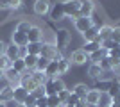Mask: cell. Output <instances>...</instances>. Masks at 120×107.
I'll use <instances>...</instances> for the list:
<instances>
[{
	"mask_svg": "<svg viewBox=\"0 0 120 107\" xmlns=\"http://www.w3.org/2000/svg\"><path fill=\"white\" fill-rule=\"evenodd\" d=\"M115 43H120V27H113V31H111V38Z\"/></svg>",
	"mask_w": 120,
	"mask_h": 107,
	"instance_id": "obj_39",
	"label": "cell"
},
{
	"mask_svg": "<svg viewBox=\"0 0 120 107\" xmlns=\"http://www.w3.org/2000/svg\"><path fill=\"white\" fill-rule=\"evenodd\" d=\"M13 70L15 71H18V73H20V75H23L25 71H27V66H25V62H23V59H22V57H18V59H15V61H13Z\"/></svg>",
	"mask_w": 120,
	"mask_h": 107,
	"instance_id": "obj_21",
	"label": "cell"
},
{
	"mask_svg": "<svg viewBox=\"0 0 120 107\" xmlns=\"http://www.w3.org/2000/svg\"><path fill=\"white\" fill-rule=\"evenodd\" d=\"M81 2L82 0H65L63 4H65V14L70 16V18H74V20H77V18H81Z\"/></svg>",
	"mask_w": 120,
	"mask_h": 107,
	"instance_id": "obj_3",
	"label": "cell"
},
{
	"mask_svg": "<svg viewBox=\"0 0 120 107\" xmlns=\"http://www.w3.org/2000/svg\"><path fill=\"white\" fill-rule=\"evenodd\" d=\"M99 66H100V70H102V71L113 70V64H111V57H109V55L102 57V59H100V62H99Z\"/></svg>",
	"mask_w": 120,
	"mask_h": 107,
	"instance_id": "obj_29",
	"label": "cell"
},
{
	"mask_svg": "<svg viewBox=\"0 0 120 107\" xmlns=\"http://www.w3.org/2000/svg\"><path fill=\"white\" fill-rule=\"evenodd\" d=\"M88 91H90V87L86 86V84H77V86L72 89V93H75L81 100H84V97H86V93H88Z\"/></svg>",
	"mask_w": 120,
	"mask_h": 107,
	"instance_id": "obj_22",
	"label": "cell"
},
{
	"mask_svg": "<svg viewBox=\"0 0 120 107\" xmlns=\"http://www.w3.org/2000/svg\"><path fill=\"white\" fill-rule=\"evenodd\" d=\"M106 55H108V50L100 46L97 52H93V54H90V55H88V61H91V64H99L100 59H102V57H106Z\"/></svg>",
	"mask_w": 120,
	"mask_h": 107,
	"instance_id": "obj_16",
	"label": "cell"
},
{
	"mask_svg": "<svg viewBox=\"0 0 120 107\" xmlns=\"http://www.w3.org/2000/svg\"><path fill=\"white\" fill-rule=\"evenodd\" d=\"M106 107H113V105H111V104H109V105H106Z\"/></svg>",
	"mask_w": 120,
	"mask_h": 107,
	"instance_id": "obj_52",
	"label": "cell"
},
{
	"mask_svg": "<svg viewBox=\"0 0 120 107\" xmlns=\"http://www.w3.org/2000/svg\"><path fill=\"white\" fill-rule=\"evenodd\" d=\"M9 9H20L22 7V0H5Z\"/></svg>",
	"mask_w": 120,
	"mask_h": 107,
	"instance_id": "obj_40",
	"label": "cell"
},
{
	"mask_svg": "<svg viewBox=\"0 0 120 107\" xmlns=\"http://www.w3.org/2000/svg\"><path fill=\"white\" fill-rule=\"evenodd\" d=\"M113 70H115V73H120V62H118V64H116L115 68H113Z\"/></svg>",
	"mask_w": 120,
	"mask_h": 107,
	"instance_id": "obj_47",
	"label": "cell"
},
{
	"mask_svg": "<svg viewBox=\"0 0 120 107\" xmlns=\"http://www.w3.org/2000/svg\"><path fill=\"white\" fill-rule=\"evenodd\" d=\"M2 80H4V71L0 70V82H2Z\"/></svg>",
	"mask_w": 120,
	"mask_h": 107,
	"instance_id": "obj_48",
	"label": "cell"
},
{
	"mask_svg": "<svg viewBox=\"0 0 120 107\" xmlns=\"http://www.w3.org/2000/svg\"><path fill=\"white\" fill-rule=\"evenodd\" d=\"M50 20H54V21H59L65 18V4L63 2H56V4H52V7H50Z\"/></svg>",
	"mask_w": 120,
	"mask_h": 107,
	"instance_id": "obj_4",
	"label": "cell"
},
{
	"mask_svg": "<svg viewBox=\"0 0 120 107\" xmlns=\"http://www.w3.org/2000/svg\"><path fill=\"white\" fill-rule=\"evenodd\" d=\"M93 9H95V5L91 0H84V2H81V16H93Z\"/></svg>",
	"mask_w": 120,
	"mask_h": 107,
	"instance_id": "obj_15",
	"label": "cell"
},
{
	"mask_svg": "<svg viewBox=\"0 0 120 107\" xmlns=\"http://www.w3.org/2000/svg\"><path fill=\"white\" fill-rule=\"evenodd\" d=\"M111 80H113V79H108V80H97V84H95V89H99L100 93H102V91H104V93H108Z\"/></svg>",
	"mask_w": 120,
	"mask_h": 107,
	"instance_id": "obj_30",
	"label": "cell"
},
{
	"mask_svg": "<svg viewBox=\"0 0 120 107\" xmlns=\"http://www.w3.org/2000/svg\"><path fill=\"white\" fill-rule=\"evenodd\" d=\"M25 48H27V54H30V55H40L41 54V43H29Z\"/></svg>",
	"mask_w": 120,
	"mask_h": 107,
	"instance_id": "obj_27",
	"label": "cell"
},
{
	"mask_svg": "<svg viewBox=\"0 0 120 107\" xmlns=\"http://www.w3.org/2000/svg\"><path fill=\"white\" fill-rule=\"evenodd\" d=\"M70 64L74 62V64H84L86 61H88V54L86 52H82V48H79V50H75L72 52V55H70Z\"/></svg>",
	"mask_w": 120,
	"mask_h": 107,
	"instance_id": "obj_10",
	"label": "cell"
},
{
	"mask_svg": "<svg viewBox=\"0 0 120 107\" xmlns=\"http://www.w3.org/2000/svg\"><path fill=\"white\" fill-rule=\"evenodd\" d=\"M81 102H82V100H81V98L77 97L75 93H72L70 97H68V100H66V105H74V107H77Z\"/></svg>",
	"mask_w": 120,
	"mask_h": 107,
	"instance_id": "obj_36",
	"label": "cell"
},
{
	"mask_svg": "<svg viewBox=\"0 0 120 107\" xmlns=\"http://www.w3.org/2000/svg\"><path fill=\"white\" fill-rule=\"evenodd\" d=\"M11 100H15V89L11 86H4L0 87V102L2 104H7Z\"/></svg>",
	"mask_w": 120,
	"mask_h": 107,
	"instance_id": "obj_12",
	"label": "cell"
},
{
	"mask_svg": "<svg viewBox=\"0 0 120 107\" xmlns=\"http://www.w3.org/2000/svg\"><path fill=\"white\" fill-rule=\"evenodd\" d=\"M0 9H7V2L5 0H0Z\"/></svg>",
	"mask_w": 120,
	"mask_h": 107,
	"instance_id": "obj_46",
	"label": "cell"
},
{
	"mask_svg": "<svg viewBox=\"0 0 120 107\" xmlns=\"http://www.w3.org/2000/svg\"><path fill=\"white\" fill-rule=\"evenodd\" d=\"M49 79H56V77L59 75V68H57V61H50L49 66L45 68V71H43Z\"/></svg>",
	"mask_w": 120,
	"mask_h": 107,
	"instance_id": "obj_17",
	"label": "cell"
},
{
	"mask_svg": "<svg viewBox=\"0 0 120 107\" xmlns=\"http://www.w3.org/2000/svg\"><path fill=\"white\" fill-rule=\"evenodd\" d=\"M32 79L36 80L38 86H45V82L49 80V77H47L43 71H36V70H34V73H32Z\"/></svg>",
	"mask_w": 120,
	"mask_h": 107,
	"instance_id": "obj_26",
	"label": "cell"
},
{
	"mask_svg": "<svg viewBox=\"0 0 120 107\" xmlns=\"http://www.w3.org/2000/svg\"><path fill=\"white\" fill-rule=\"evenodd\" d=\"M27 38H29V43H41V39H43V29L38 25H30L29 32H27Z\"/></svg>",
	"mask_w": 120,
	"mask_h": 107,
	"instance_id": "obj_8",
	"label": "cell"
},
{
	"mask_svg": "<svg viewBox=\"0 0 120 107\" xmlns=\"http://www.w3.org/2000/svg\"><path fill=\"white\" fill-rule=\"evenodd\" d=\"M74 25L81 34H84L90 27H93V20H91V16H81V18H77V20L74 21Z\"/></svg>",
	"mask_w": 120,
	"mask_h": 107,
	"instance_id": "obj_5",
	"label": "cell"
},
{
	"mask_svg": "<svg viewBox=\"0 0 120 107\" xmlns=\"http://www.w3.org/2000/svg\"><path fill=\"white\" fill-rule=\"evenodd\" d=\"M36 107H49V98L47 97L36 98Z\"/></svg>",
	"mask_w": 120,
	"mask_h": 107,
	"instance_id": "obj_42",
	"label": "cell"
},
{
	"mask_svg": "<svg viewBox=\"0 0 120 107\" xmlns=\"http://www.w3.org/2000/svg\"><path fill=\"white\" fill-rule=\"evenodd\" d=\"M111 31H113V27H109V25H102V27H99V34H97V39H95V41L102 43V41L109 39V38H111Z\"/></svg>",
	"mask_w": 120,
	"mask_h": 107,
	"instance_id": "obj_14",
	"label": "cell"
},
{
	"mask_svg": "<svg viewBox=\"0 0 120 107\" xmlns=\"http://www.w3.org/2000/svg\"><path fill=\"white\" fill-rule=\"evenodd\" d=\"M50 7H52L50 0H36V2H34V13L38 16L49 14V13H50Z\"/></svg>",
	"mask_w": 120,
	"mask_h": 107,
	"instance_id": "obj_7",
	"label": "cell"
},
{
	"mask_svg": "<svg viewBox=\"0 0 120 107\" xmlns=\"http://www.w3.org/2000/svg\"><path fill=\"white\" fill-rule=\"evenodd\" d=\"M29 29H30V23H29L27 20H22V21H18V23H16V29H15V31L27 34V32H29Z\"/></svg>",
	"mask_w": 120,
	"mask_h": 107,
	"instance_id": "obj_32",
	"label": "cell"
},
{
	"mask_svg": "<svg viewBox=\"0 0 120 107\" xmlns=\"http://www.w3.org/2000/svg\"><path fill=\"white\" fill-rule=\"evenodd\" d=\"M4 79L7 80V84H9L11 87H16V86H20V79H22V75L18 73V71H15L13 68H9V70H5V71H4Z\"/></svg>",
	"mask_w": 120,
	"mask_h": 107,
	"instance_id": "obj_6",
	"label": "cell"
},
{
	"mask_svg": "<svg viewBox=\"0 0 120 107\" xmlns=\"http://www.w3.org/2000/svg\"><path fill=\"white\" fill-rule=\"evenodd\" d=\"M5 57L9 59V61H15L20 57V46H16L15 43H7L5 46Z\"/></svg>",
	"mask_w": 120,
	"mask_h": 107,
	"instance_id": "obj_13",
	"label": "cell"
},
{
	"mask_svg": "<svg viewBox=\"0 0 120 107\" xmlns=\"http://www.w3.org/2000/svg\"><path fill=\"white\" fill-rule=\"evenodd\" d=\"M70 95H72V89H66V87H65L63 91L57 93V98H59L61 104H66V100H68V97H70Z\"/></svg>",
	"mask_w": 120,
	"mask_h": 107,
	"instance_id": "obj_33",
	"label": "cell"
},
{
	"mask_svg": "<svg viewBox=\"0 0 120 107\" xmlns=\"http://www.w3.org/2000/svg\"><path fill=\"white\" fill-rule=\"evenodd\" d=\"M115 45H116V43H115L113 39H106V41H102V45H100V46H102V48H106V50H111Z\"/></svg>",
	"mask_w": 120,
	"mask_h": 107,
	"instance_id": "obj_43",
	"label": "cell"
},
{
	"mask_svg": "<svg viewBox=\"0 0 120 107\" xmlns=\"http://www.w3.org/2000/svg\"><path fill=\"white\" fill-rule=\"evenodd\" d=\"M108 55H109V57H115V59H120V43H116L111 50H108Z\"/></svg>",
	"mask_w": 120,
	"mask_h": 107,
	"instance_id": "obj_37",
	"label": "cell"
},
{
	"mask_svg": "<svg viewBox=\"0 0 120 107\" xmlns=\"http://www.w3.org/2000/svg\"><path fill=\"white\" fill-rule=\"evenodd\" d=\"M16 107H25V105H23V104H18V105H16Z\"/></svg>",
	"mask_w": 120,
	"mask_h": 107,
	"instance_id": "obj_50",
	"label": "cell"
},
{
	"mask_svg": "<svg viewBox=\"0 0 120 107\" xmlns=\"http://www.w3.org/2000/svg\"><path fill=\"white\" fill-rule=\"evenodd\" d=\"M100 97H102V93L99 91V89H90V91L86 93V97H84V102L86 104H91V105H99L100 104Z\"/></svg>",
	"mask_w": 120,
	"mask_h": 107,
	"instance_id": "obj_11",
	"label": "cell"
},
{
	"mask_svg": "<svg viewBox=\"0 0 120 107\" xmlns=\"http://www.w3.org/2000/svg\"><path fill=\"white\" fill-rule=\"evenodd\" d=\"M65 107H74V105H66V104H65Z\"/></svg>",
	"mask_w": 120,
	"mask_h": 107,
	"instance_id": "obj_51",
	"label": "cell"
},
{
	"mask_svg": "<svg viewBox=\"0 0 120 107\" xmlns=\"http://www.w3.org/2000/svg\"><path fill=\"white\" fill-rule=\"evenodd\" d=\"M54 39H56V43H54L56 48H57L59 52H63L66 46L70 45V41H72V34L66 31V29H59V31L54 34Z\"/></svg>",
	"mask_w": 120,
	"mask_h": 107,
	"instance_id": "obj_1",
	"label": "cell"
},
{
	"mask_svg": "<svg viewBox=\"0 0 120 107\" xmlns=\"http://www.w3.org/2000/svg\"><path fill=\"white\" fill-rule=\"evenodd\" d=\"M97 34H99V27L93 25V27H90V29H88L82 36H84L86 41H95V39H97Z\"/></svg>",
	"mask_w": 120,
	"mask_h": 107,
	"instance_id": "obj_25",
	"label": "cell"
},
{
	"mask_svg": "<svg viewBox=\"0 0 120 107\" xmlns=\"http://www.w3.org/2000/svg\"><path fill=\"white\" fill-rule=\"evenodd\" d=\"M109 98H113V97H116V95H120V80H111V84H109V89H108V93H106Z\"/></svg>",
	"mask_w": 120,
	"mask_h": 107,
	"instance_id": "obj_20",
	"label": "cell"
},
{
	"mask_svg": "<svg viewBox=\"0 0 120 107\" xmlns=\"http://www.w3.org/2000/svg\"><path fill=\"white\" fill-rule=\"evenodd\" d=\"M49 98V107H65V104L59 102L57 95H52V97H47Z\"/></svg>",
	"mask_w": 120,
	"mask_h": 107,
	"instance_id": "obj_34",
	"label": "cell"
},
{
	"mask_svg": "<svg viewBox=\"0 0 120 107\" xmlns=\"http://www.w3.org/2000/svg\"><path fill=\"white\" fill-rule=\"evenodd\" d=\"M23 105H25V107H36V98L32 97V95H30V93H29V97L25 98V102H23Z\"/></svg>",
	"mask_w": 120,
	"mask_h": 107,
	"instance_id": "obj_41",
	"label": "cell"
},
{
	"mask_svg": "<svg viewBox=\"0 0 120 107\" xmlns=\"http://www.w3.org/2000/svg\"><path fill=\"white\" fill-rule=\"evenodd\" d=\"M111 104H120V95H116V97L111 98Z\"/></svg>",
	"mask_w": 120,
	"mask_h": 107,
	"instance_id": "obj_45",
	"label": "cell"
},
{
	"mask_svg": "<svg viewBox=\"0 0 120 107\" xmlns=\"http://www.w3.org/2000/svg\"><path fill=\"white\" fill-rule=\"evenodd\" d=\"M50 59H47V57H38V62H36V71H45V68L49 66Z\"/></svg>",
	"mask_w": 120,
	"mask_h": 107,
	"instance_id": "obj_31",
	"label": "cell"
},
{
	"mask_svg": "<svg viewBox=\"0 0 120 107\" xmlns=\"http://www.w3.org/2000/svg\"><path fill=\"white\" fill-rule=\"evenodd\" d=\"M38 57L40 55H30V54H27V55L23 57V62H25V66H27V70H36Z\"/></svg>",
	"mask_w": 120,
	"mask_h": 107,
	"instance_id": "obj_23",
	"label": "cell"
},
{
	"mask_svg": "<svg viewBox=\"0 0 120 107\" xmlns=\"http://www.w3.org/2000/svg\"><path fill=\"white\" fill-rule=\"evenodd\" d=\"M57 68H59V75H65L66 71L70 70V61L63 57L61 61H57Z\"/></svg>",
	"mask_w": 120,
	"mask_h": 107,
	"instance_id": "obj_28",
	"label": "cell"
},
{
	"mask_svg": "<svg viewBox=\"0 0 120 107\" xmlns=\"http://www.w3.org/2000/svg\"><path fill=\"white\" fill-rule=\"evenodd\" d=\"M43 87H45V95L47 97H52V95H57L59 91L65 89V82L61 80L59 77H56V79H49Z\"/></svg>",
	"mask_w": 120,
	"mask_h": 107,
	"instance_id": "obj_2",
	"label": "cell"
},
{
	"mask_svg": "<svg viewBox=\"0 0 120 107\" xmlns=\"http://www.w3.org/2000/svg\"><path fill=\"white\" fill-rule=\"evenodd\" d=\"M30 95H32L34 98H41V97H47V95H45V87H43V86H38V87L34 89V91L30 93Z\"/></svg>",
	"mask_w": 120,
	"mask_h": 107,
	"instance_id": "obj_38",
	"label": "cell"
},
{
	"mask_svg": "<svg viewBox=\"0 0 120 107\" xmlns=\"http://www.w3.org/2000/svg\"><path fill=\"white\" fill-rule=\"evenodd\" d=\"M5 46H7V43L0 41V57H2V55H5Z\"/></svg>",
	"mask_w": 120,
	"mask_h": 107,
	"instance_id": "obj_44",
	"label": "cell"
},
{
	"mask_svg": "<svg viewBox=\"0 0 120 107\" xmlns=\"http://www.w3.org/2000/svg\"><path fill=\"white\" fill-rule=\"evenodd\" d=\"M100 45H102V43H99V41H86L84 45H82V52H86V54L90 55V54H93V52L99 50Z\"/></svg>",
	"mask_w": 120,
	"mask_h": 107,
	"instance_id": "obj_19",
	"label": "cell"
},
{
	"mask_svg": "<svg viewBox=\"0 0 120 107\" xmlns=\"http://www.w3.org/2000/svg\"><path fill=\"white\" fill-rule=\"evenodd\" d=\"M13 66V61H9L5 55H2L0 57V70L2 71H5V70H9V68Z\"/></svg>",
	"mask_w": 120,
	"mask_h": 107,
	"instance_id": "obj_35",
	"label": "cell"
},
{
	"mask_svg": "<svg viewBox=\"0 0 120 107\" xmlns=\"http://www.w3.org/2000/svg\"><path fill=\"white\" fill-rule=\"evenodd\" d=\"M11 43H15L16 46L23 48V46H27V45H29V38H27V34H23V32L15 31L13 34H11Z\"/></svg>",
	"mask_w": 120,
	"mask_h": 107,
	"instance_id": "obj_9",
	"label": "cell"
},
{
	"mask_svg": "<svg viewBox=\"0 0 120 107\" xmlns=\"http://www.w3.org/2000/svg\"><path fill=\"white\" fill-rule=\"evenodd\" d=\"M102 73H104V71L100 70V66H99V64H90V68H88V75H90L91 79H95V80H99Z\"/></svg>",
	"mask_w": 120,
	"mask_h": 107,
	"instance_id": "obj_24",
	"label": "cell"
},
{
	"mask_svg": "<svg viewBox=\"0 0 120 107\" xmlns=\"http://www.w3.org/2000/svg\"><path fill=\"white\" fill-rule=\"evenodd\" d=\"M0 107H7V104H2V102H0Z\"/></svg>",
	"mask_w": 120,
	"mask_h": 107,
	"instance_id": "obj_49",
	"label": "cell"
},
{
	"mask_svg": "<svg viewBox=\"0 0 120 107\" xmlns=\"http://www.w3.org/2000/svg\"><path fill=\"white\" fill-rule=\"evenodd\" d=\"M13 89H15V102L16 104H23L25 98L29 97V93L25 91L22 86H16V87H13Z\"/></svg>",
	"mask_w": 120,
	"mask_h": 107,
	"instance_id": "obj_18",
	"label": "cell"
}]
</instances>
